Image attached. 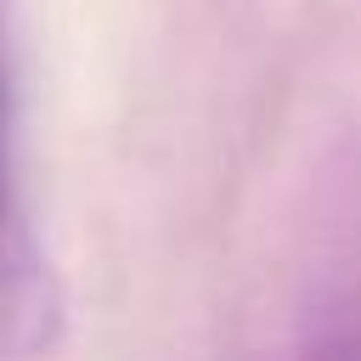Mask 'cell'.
<instances>
[{
  "mask_svg": "<svg viewBox=\"0 0 361 361\" xmlns=\"http://www.w3.org/2000/svg\"><path fill=\"white\" fill-rule=\"evenodd\" d=\"M56 322H62L56 282L17 197V51L0 0V355L6 361L39 355Z\"/></svg>",
  "mask_w": 361,
  "mask_h": 361,
  "instance_id": "cell-1",
  "label": "cell"
},
{
  "mask_svg": "<svg viewBox=\"0 0 361 361\" xmlns=\"http://www.w3.org/2000/svg\"><path fill=\"white\" fill-rule=\"evenodd\" d=\"M305 361H361V327H338L305 350Z\"/></svg>",
  "mask_w": 361,
  "mask_h": 361,
  "instance_id": "cell-2",
  "label": "cell"
}]
</instances>
